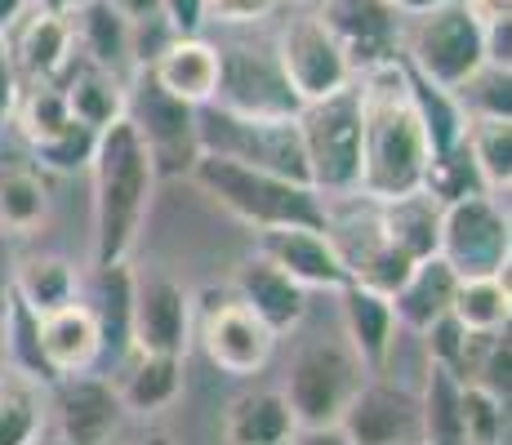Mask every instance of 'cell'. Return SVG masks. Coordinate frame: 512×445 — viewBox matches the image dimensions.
I'll list each match as a JSON object with an SVG mask.
<instances>
[{
  "mask_svg": "<svg viewBox=\"0 0 512 445\" xmlns=\"http://www.w3.org/2000/svg\"><path fill=\"white\" fill-rule=\"evenodd\" d=\"M285 445H348L339 428H299Z\"/></svg>",
  "mask_w": 512,
  "mask_h": 445,
  "instance_id": "obj_44",
  "label": "cell"
},
{
  "mask_svg": "<svg viewBox=\"0 0 512 445\" xmlns=\"http://www.w3.org/2000/svg\"><path fill=\"white\" fill-rule=\"evenodd\" d=\"M179 388H183V356H139L116 397H121V410L156 414L179 397Z\"/></svg>",
  "mask_w": 512,
  "mask_h": 445,
  "instance_id": "obj_31",
  "label": "cell"
},
{
  "mask_svg": "<svg viewBox=\"0 0 512 445\" xmlns=\"http://www.w3.org/2000/svg\"><path fill=\"white\" fill-rule=\"evenodd\" d=\"M343 343L357 352L366 370H383L397 343V316H392L388 294L366 290V285H343Z\"/></svg>",
  "mask_w": 512,
  "mask_h": 445,
  "instance_id": "obj_21",
  "label": "cell"
},
{
  "mask_svg": "<svg viewBox=\"0 0 512 445\" xmlns=\"http://www.w3.org/2000/svg\"><path fill=\"white\" fill-rule=\"evenodd\" d=\"M210 107L232 116H250V121H290V116H299V98L285 81L277 49L263 45L219 49V89H214Z\"/></svg>",
  "mask_w": 512,
  "mask_h": 445,
  "instance_id": "obj_9",
  "label": "cell"
},
{
  "mask_svg": "<svg viewBox=\"0 0 512 445\" xmlns=\"http://www.w3.org/2000/svg\"><path fill=\"white\" fill-rule=\"evenodd\" d=\"M14 107H18V125H23V134H27V143H32V147L54 143V138L72 125L63 85H54V81L32 85V94H27L23 103H14Z\"/></svg>",
  "mask_w": 512,
  "mask_h": 445,
  "instance_id": "obj_34",
  "label": "cell"
},
{
  "mask_svg": "<svg viewBox=\"0 0 512 445\" xmlns=\"http://www.w3.org/2000/svg\"><path fill=\"white\" fill-rule=\"evenodd\" d=\"M450 316L468 334L508 330V272L504 276H464L450 299Z\"/></svg>",
  "mask_w": 512,
  "mask_h": 445,
  "instance_id": "obj_30",
  "label": "cell"
},
{
  "mask_svg": "<svg viewBox=\"0 0 512 445\" xmlns=\"http://www.w3.org/2000/svg\"><path fill=\"white\" fill-rule=\"evenodd\" d=\"M294 432H299V423L277 388L245 392L223 414V441L228 445H285Z\"/></svg>",
  "mask_w": 512,
  "mask_h": 445,
  "instance_id": "obj_23",
  "label": "cell"
},
{
  "mask_svg": "<svg viewBox=\"0 0 512 445\" xmlns=\"http://www.w3.org/2000/svg\"><path fill=\"white\" fill-rule=\"evenodd\" d=\"M32 321V316H27ZM32 339H36V356H41L45 370L63 374V379H76V374H90L94 361L103 356V321L90 303H67V308L36 316L32 321Z\"/></svg>",
  "mask_w": 512,
  "mask_h": 445,
  "instance_id": "obj_14",
  "label": "cell"
},
{
  "mask_svg": "<svg viewBox=\"0 0 512 445\" xmlns=\"http://www.w3.org/2000/svg\"><path fill=\"white\" fill-rule=\"evenodd\" d=\"M94 130H85L81 121H72L63 134L54 138V143H45V147H36V156H41L45 165H54V170H76V165H90V156H94Z\"/></svg>",
  "mask_w": 512,
  "mask_h": 445,
  "instance_id": "obj_36",
  "label": "cell"
},
{
  "mask_svg": "<svg viewBox=\"0 0 512 445\" xmlns=\"http://www.w3.org/2000/svg\"><path fill=\"white\" fill-rule=\"evenodd\" d=\"M32 9H36V0H0V41H5Z\"/></svg>",
  "mask_w": 512,
  "mask_h": 445,
  "instance_id": "obj_43",
  "label": "cell"
},
{
  "mask_svg": "<svg viewBox=\"0 0 512 445\" xmlns=\"http://www.w3.org/2000/svg\"><path fill=\"white\" fill-rule=\"evenodd\" d=\"M366 374L370 370L343 339H317L294 356L281 397L299 428H334L339 414L348 410L352 392L366 383Z\"/></svg>",
  "mask_w": 512,
  "mask_h": 445,
  "instance_id": "obj_5",
  "label": "cell"
},
{
  "mask_svg": "<svg viewBox=\"0 0 512 445\" xmlns=\"http://www.w3.org/2000/svg\"><path fill=\"white\" fill-rule=\"evenodd\" d=\"M63 98H67L72 121H81L85 130H94V134L125 116V81L116 72L94 67V63H81L72 76H67Z\"/></svg>",
  "mask_w": 512,
  "mask_h": 445,
  "instance_id": "obj_27",
  "label": "cell"
},
{
  "mask_svg": "<svg viewBox=\"0 0 512 445\" xmlns=\"http://www.w3.org/2000/svg\"><path fill=\"white\" fill-rule=\"evenodd\" d=\"M45 428V392L32 374L0 370V445H36Z\"/></svg>",
  "mask_w": 512,
  "mask_h": 445,
  "instance_id": "obj_29",
  "label": "cell"
},
{
  "mask_svg": "<svg viewBox=\"0 0 512 445\" xmlns=\"http://www.w3.org/2000/svg\"><path fill=\"white\" fill-rule=\"evenodd\" d=\"M254 254L281 267L303 290H343L348 285V272H343L339 254H334L321 227H268V232H259Z\"/></svg>",
  "mask_w": 512,
  "mask_h": 445,
  "instance_id": "obj_15",
  "label": "cell"
},
{
  "mask_svg": "<svg viewBox=\"0 0 512 445\" xmlns=\"http://www.w3.org/2000/svg\"><path fill=\"white\" fill-rule=\"evenodd\" d=\"M277 63L294 89V98H299V107L339 94V89L357 81V67H352L348 49L339 45V36L330 32L321 14H299L285 23L277 41Z\"/></svg>",
  "mask_w": 512,
  "mask_h": 445,
  "instance_id": "obj_10",
  "label": "cell"
},
{
  "mask_svg": "<svg viewBox=\"0 0 512 445\" xmlns=\"http://www.w3.org/2000/svg\"><path fill=\"white\" fill-rule=\"evenodd\" d=\"M36 445H67V441H58V437H49V441H36Z\"/></svg>",
  "mask_w": 512,
  "mask_h": 445,
  "instance_id": "obj_47",
  "label": "cell"
},
{
  "mask_svg": "<svg viewBox=\"0 0 512 445\" xmlns=\"http://www.w3.org/2000/svg\"><path fill=\"white\" fill-rule=\"evenodd\" d=\"M49 214V192L41 174L27 165H5L0 170V232L5 236H32Z\"/></svg>",
  "mask_w": 512,
  "mask_h": 445,
  "instance_id": "obj_32",
  "label": "cell"
},
{
  "mask_svg": "<svg viewBox=\"0 0 512 445\" xmlns=\"http://www.w3.org/2000/svg\"><path fill=\"white\" fill-rule=\"evenodd\" d=\"M14 299L27 316H49L67 303H76V272L72 263L54 259V254H41V259H27L14 272Z\"/></svg>",
  "mask_w": 512,
  "mask_h": 445,
  "instance_id": "obj_28",
  "label": "cell"
},
{
  "mask_svg": "<svg viewBox=\"0 0 512 445\" xmlns=\"http://www.w3.org/2000/svg\"><path fill=\"white\" fill-rule=\"evenodd\" d=\"M201 348L210 356V365H219L232 379H250L277 352V334L259 321L241 299H228L219 308L205 312L201 321Z\"/></svg>",
  "mask_w": 512,
  "mask_h": 445,
  "instance_id": "obj_13",
  "label": "cell"
},
{
  "mask_svg": "<svg viewBox=\"0 0 512 445\" xmlns=\"http://www.w3.org/2000/svg\"><path fill=\"white\" fill-rule=\"evenodd\" d=\"M357 121H361V170L357 196L374 205L415 196L428 183V170L437 161L428 125H423L415 81L406 63L388 58L357 72Z\"/></svg>",
  "mask_w": 512,
  "mask_h": 445,
  "instance_id": "obj_1",
  "label": "cell"
},
{
  "mask_svg": "<svg viewBox=\"0 0 512 445\" xmlns=\"http://www.w3.org/2000/svg\"><path fill=\"white\" fill-rule=\"evenodd\" d=\"M294 125H299V138H303L308 183L321 196H357V170H361L357 81L330 98L303 103Z\"/></svg>",
  "mask_w": 512,
  "mask_h": 445,
  "instance_id": "obj_4",
  "label": "cell"
},
{
  "mask_svg": "<svg viewBox=\"0 0 512 445\" xmlns=\"http://www.w3.org/2000/svg\"><path fill=\"white\" fill-rule=\"evenodd\" d=\"M455 285L459 276L450 272L446 263L432 254V259H423L410 267V276L397 285V294H392V316H397V325H406V330H428L432 321H441V316L450 312V299H455Z\"/></svg>",
  "mask_w": 512,
  "mask_h": 445,
  "instance_id": "obj_24",
  "label": "cell"
},
{
  "mask_svg": "<svg viewBox=\"0 0 512 445\" xmlns=\"http://www.w3.org/2000/svg\"><path fill=\"white\" fill-rule=\"evenodd\" d=\"M464 379H455L441 365H428V383H423L419 414H423V445H464Z\"/></svg>",
  "mask_w": 512,
  "mask_h": 445,
  "instance_id": "obj_33",
  "label": "cell"
},
{
  "mask_svg": "<svg viewBox=\"0 0 512 445\" xmlns=\"http://www.w3.org/2000/svg\"><path fill=\"white\" fill-rule=\"evenodd\" d=\"M459 414H464V445H508V405L486 388L464 383Z\"/></svg>",
  "mask_w": 512,
  "mask_h": 445,
  "instance_id": "obj_35",
  "label": "cell"
},
{
  "mask_svg": "<svg viewBox=\"0 0 512 445\" xmlns=\"http://www.w3.org/2000/svg\"><path fill=\"white\" fill-rule=\"evenodd\" d=\"M406 58H410L406 67L419 81L455 94L486 63V54H481V27L472 23L459 0L432 9V14H419L415 27L406 32Z\"/></svg>",
  "mask_w": 512,
  "mask_h": 445,
  "instance_id": "obj_8",
  "label": "cell"
},
{
  "mask_svg": "<svg viewBox=\"0 0 512 445\" xmlns=\"http://www.w3.org/2000/svg\"><path fill=\"white\" fill-rule=\"evenodd\" d=\"M90 174H94V263L121 267L143 227L156 183L152 161H147L139 134H134V125L125 116L112 121L107 130H98Z\"/></svg>",
  "mask_w": 512,
  "mask_h": 445,
  "instance_id": "obj_2",
  "label": "cell"
},
{
  "mask_svg": "<svg viewBox=\"0 0 512 445\" xmlns=\"http://www.w3.org/2000/svg\"><path fill=\"white\" fill-rule=\"evenodd\" d=\"M383 236L392 241V250L410 263H423L437 254V227H441V201L428 192L401 196V201L379 205Z\"/></svg>",
  "mask_w": 512,
  "mask_h": 445,
  "instance_id": "obj_26",
  "label": "cell"
},
{
  "mask_svg": "<svg viewBox=\"0 0 512 445\" xmlns=\"http://www.w3.org/2000/svg\"><path fill=\"white\" fill-rule=\"evenodd\" d=\"M54 419H58V441L67 445H107L121 423V397L112 383L76 374L63 379L54 397Z\"/></svg>",
  "mask_w": 512,
  "mask_h": 445,
  "instance_id": "obj_16",
  "label": "cell"
},
{
  "mask_svg": "<svg viewBox=\"0 0 512 445\" xmlns=\"http://www.w3.org/2000/svg\"><path fill=\"white\" fill-rule=\"evenodd\" d=\"M103 5H112L116 14L130 18V23H147V18H156L161 0H103Z\"/></svg>",
  "mask_w": 512,
  "mask_h": 445,
  "instance_id": "obj_42",
  "label": "cell"
},
{
  "mask_svg": "<svg viewBox=\"0 0 512 445\" xmlns=\"http://www.w3.org/2000/svg\"><path fill=\"white\" fill-rule=\"evenodd\" d=\"M67 18H72V36H76V49L85 54V63L116 76H121V63H134V23L116 14L112 5L81 0Z\"/></svg>",
  "mask_w": 512,
  "mask_h": 445,
  "instance_id": "obj_22",
  "label": "cell"
},
{
  "mask_svg": "<svg viewBox=\"0 0 512 445\" xmlns=\"http://www.w3.org/2000/svg\"><path fill=\"white\" fill-rule=\"evenodd\" d=\"M236 299L259 316L272 334L294 330V325L303 321V312H308V290L294 285L290 276H285L281 267H272L263 254H254V259H245L236 267Z\"/></svg>",
  "mask_w": 512,
  "mask_h": 445,
  "instance_id": "obj_20",
  "label": "cell"
},
{
  "mask_svg": "<svg viewBox=\"0 0 512 445\" xmlns=\"http://www.w3.org/2000/svg\"><path fill=\"white\" fill-rule=\"evenodd\" d=\"M383 5H397V0H383Z\"/></svg>",
  "mask_w": 512,
  "mask_h": 445,
  "instance_id": "obj_48",
  "label": "cell"
},
{
  "mask_svg": "<svg viewBox=\"0 0 512 445\" xmlns=\"http://www.w3.org/2000/svg\"><path fill=\"white\" fill-rule=\"evenodd\" d=\"M134 445H170L165 437H143V441H134Z\"/></svg>",
  "mask_w": 512,
  "mask_h": 445,
  "instance_id": "obj_46",
  "label": "cell"
},
{
  "mask_svg": "<svg viewBox=\"0 0 512 445\" xmlns=\"http://www.w3.org/2000/svg\"><path fill=\"white\" fill-rule=\"evenodd\" d=\"M441 5H455V0H397L392 9H401V14L419 18V14H432V9H441Z\"/></svg>",
  "mask_w": 512,
  "mask_h": 445,
  "instance_id": "obj_45",
  "label": "cell"
},
{
  "mask_svg": "<svg viewBox=\"0 0 512 445\" xmlns=\"http://www.w3.org/2000/svg\"><path fill=\"white\" fill-rule=\"evenodd\" d=\"M459 147H464L481 192L508 196V187H512V121L508 116H464Z\"/></svg>",
  "mask_w": 512,
  "mask_h": 445,
  "instance_id": "obj_25",
  "label": "cell"
},
{
  "mask_svg": "<svg viewBox=\"0 0 512 445\" xmlns=\"http://www.w3.org/2000/svg\"><path fill=\"white\" fill-rule=\"evenodd\" d=\"M147 76L187 107H210L214 89H219V45L201 41V36H174L147 63Z\"/></svg>",
  "mask_w": 512,
  "mask_h": 445,
  "instance_id": "obj_19",
  "label": "cell"
},
{
  "mask_svg": "<svg viewBox=\"0 0 512 445\" xmlns=\"http://www.w3.org/2000/svg\"><path fill=\"white\" fill-rule=\"evenodd\" d=\"M9 36H14V58H9V63H14L23 76H32L36 85L41 81L58 85V76H63L76 58L72 18L54 5H36Z\"/></svg>",
  "mask_w": 512,
  "mask_h": 445,
  "instance_id": "obj_17",
  "label": "cell"
},
{
  "mask_svg": "<svg viewBox=\"0 0 512 445\" xmlns=\"http://www.w3.org/2000/svg\"><path fill=\"white\" fill-rule=\"evenodd\" d=\"M508 214L495 196L468 192L441 205L437 259L464 281V276H504L508 272Z\"/></svg>",
  "mask_w": 512,
  "mask_h": 445,
  "instance_id": "obj_7",
  "label": "cell"
},
{
  "mask_svg": "<svg viewBox=\"0 0 512 445\" xmlns=\"http://www.w3.org/2000/svg\"><path fill=\"white\" fill-rule=\"evenodd\" d=\"M321 18L348 49L357 72L392 58V45H397V9L392 5H383V0H326Z\"/></svg>",
  "mask_w": 512,
  "mask_h": 445,
  "instance_id": "obj_18",
  "label": "cell"
},
{
  "mask_svg": "<svg viewBox=\"0 0 512 445\" xmlns=\"http://www.w3.org/2000/svg\"><path fill=\"white\" fill-rule=\"evenodd\" d=\"M14 63H9V49L5 41H0V116H9L14 112V103H18V94H14Z\"/></svg>",
  "mask_w": 512,
  "mask_h": 445,
  "instance_id": "obj_41",
  "label": "cell"
},
{
  "mask_svg": "<svg viewBox=\"0 0 512 445\" xmlns=\"http://www.w3.org/2000/svg\"><path fill=\"white\" fill-rule=\"evenodd\" d=\"M9 312H14V263H9L5 236H0V325H9Z\"/></svg>",
  "mask_w": 512,
  "mask_h": 445,
  "instance_id": "obj_40",
  "label": "cell"
},
{
  "mask_svg": "<svg viewBox=\"0 0 512 445\" xmlns=\"http://www.w3.org/2000/svg\"><path fill=\"white\" fill-rule=\"evenodd\" d=\"M156 18L170 27V36H201V27H205V0H161Z\"/></svg>",
  "mask_w": 512,
  "mask_h": 445,
  "instance_id": "obj_38",
  "label": "cell"
},
{
  "mask_svg": "<svg viewBox=\"0 0 512 445\" xmlns=\"http://www.w3.org/2000/svg\"><path fill=\"white\" fill-rule=\"evenodd\" d=\"M334 428L348 445H423L419 397L397 383H361Z\"/></svg>",
  "mask_w": 512,
  "mask_h": 445,
  "instance_id": "obj_11",
  "label": "cell"
},
{
  "mask_svg": "<svg viewBox=\"0 0 512 445\" xmlns=\"http://www.w3.org/2000/svg\"><path fill=\"white\" fill-rule=\"evenodd\" d=\"M125 121H130L134 134H139L156 178L192 174L196 156H201L196 107H187L174 94H165V89L147 76V67H139L134 85H125Z\"/></svg>",
  "mask_w": 512,
  "mask_h": 445,
  "instance_id": "obj_6",
  "label": "cell"
},
{
  "mask_svg": "<svg viewBox=\"0 0 512 445\" xmlns=\"http://www.w3.org/2000/svg\"><path fill=\"white\" fill-rule=\"evenodd\" d=\"M459 5L468 9V18L477 27H495L504 18H512V0H459Z\"/></svg>",
  "mask_w": 512,
  "mask_h": 445,
  "instance_id": "obj_39",
  "label": "cell"
},
{
  "mask_svg": "<svg viewBox=\"0 0 512 445\" xmlns=\"http://www.w3.org/2000/svg\"><path fill=\"white\" fill-rule=\"evenodd\" d=\"M139 356H183L187 352V290L170 276H130V316H125Z\"/></svg>",
  "mask_w": 512,
  "mask_h": 445,
  "instance_id": "obj_12",
  "label": "cell"
},
{
  "mask_svg": "<svg viewBox=\"0 0 512 445\" xmlns=\"http://www.w3.org/2000/svg\"><path fill=\"white\" fill-rule=\"evenodd\" d=\"M192 178L223 205L232 210L241 223L259 227H321L326 232V205L321 192L308 183H294V178L254 170V165H236L223 156H196Z\"/></svg>",
  "mask_w": 512,
  "mask_h": 445,
  "instance_id": "obj_3",
  "label": "cell"
},
{
  "mask_svg": "<svg viewBox=\"0 0 512 445\" xmlns=\"http://www.w3.org/2000/svg\"><path fill=\"white\" fill-rule=\"evenodd\" d=\"M277 9V0H205V23H228V27H245L259 23Z\"/></svg>",
  "mask_w": 512,
  "mask_h": 445,
  "instance_id": "obj_37",
  "label": "cell"
},
{
  "mask_svg": "<svg viewBox=\"0 0 512 445\" xmlns=\"http://www.w3.org/2000/svg\"><path fill=\"white\" fill-rule=\"evenodd\" d=\"M299 5H312V0H299Z\"/></svg>",
  "mask_w": 512,
  "mask_h": 445,
  "instance_id": "obj_49",
  "label": "cell"
}]
</instances>
